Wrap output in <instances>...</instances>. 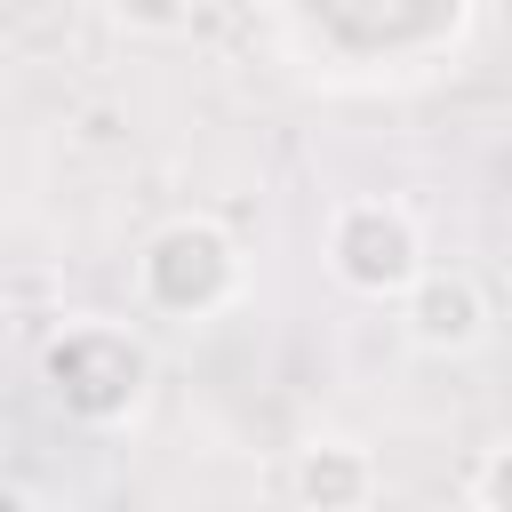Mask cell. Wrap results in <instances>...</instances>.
Returning <instances> with one entry per match:
<instances>
[{
	"instance_id": "6da1fadb",
	"label": "cell",
	"mask_w": 512,
	"mask_h": 512,
	"mask_svg": "<svg viewBox=\"0 0 512 512\" xmlns=\"http://www.w3.org/2000/svg\"><path fill=\"white\" fill-rule=\"evenodd\" d=\"M240 296H248V248L216 216L184 208V216L144 232V248H136V304L152 320L200 328V320H224Z\"/></svg>"
},
{
	"instance_id": "7a4b0ae2",
	"label": "cell",
	"mask_w": 512,
	"mask_h": 512,
	"mask_svg": "<svg viewBox=\"0 0 512 512\" xmlns=\"http://www.w3.org/2000/svg\"><path fill=\"white\" fill-rule=\"evenodd\" d=\"M40 384L72 424L112 432L152 400V344L120 320H64L40 344Z\"/></svg>"
},
{
	"instance_id": "3957f363",
	"label": "cell",
	"mask_w": 512,
	"mask_h": 512,
	"mask_svg": "<svg viewBox=\"0 0 512 512\" xmlns=\"http://www.w3.org/2000/svg\"><path fill=\"white\" fill-rule=\"evenodd\" d=\"M320 256H328V280L360 304H392L416 272H424V224L408 200H384V192H360V200H336L328 232H320Z\"/></svg>"
},
{
	"instance_id": "277c9868",
	"label": "cell",
	"mask_w": 512,
	"mask_h": 512,
	"mask_svg": "<svg viewBox=\"0 0 512 512\" xmlns=\"http://www.w3.org/2000/svg\"><path fill=\"white\" fill-rule=\"evenodd\" d=\"M392 304H400V336H408L424 360H472V352L488 344V328H496L480 272L432 264V256H424V272H416Z\"/></svg>"
},
{
	"instance_id": "5b68a950",
	"label": "cell",
	"mask_w": 512,
	"mask_h": 512,
	"mask_svg": "<svg viewBox=\"0 0 512 512\" xmlns=\"http://www.w3.org/2000/svg\"><path fill=\"white\" fill-rule=\"evenodd\" d=\"M280 488H288L304 512H360V504L384 496V464H376V448L352 440V432H312V440L288 448V480H280Z\"/></svg>"
},
{
	"instance_id": "8992f818",
	"label": "cell",
	"mask_w": 512,
	"mask_h": 512,
	"mask_svg": "<svg viewBox=\"0 0 512 512\" xmlns=\"http://www.w3.org/2000/svg\"><path fill=\"white\" fill-rule=\"evenodd\" d=\"M192 8H200V0H112V16H120L136 40H184V32H192Z\"/></svg>"
},
{
	"instance_id": "52a82bcc",
	"label": "cell",
	"mask_w": 512,
	"mask_h": 512,
	"mask_svg": "<svg viewBox=\"0 0 512 512\" xmlns=\"http://www.w3.org/2000/svg\"><path fill=\"white\" fill-rule=\"evenodd\" d=\"M504 472H512V448H480V464L464 480V504L472 512H504Z\"/></svg>"
}]
</instances>
